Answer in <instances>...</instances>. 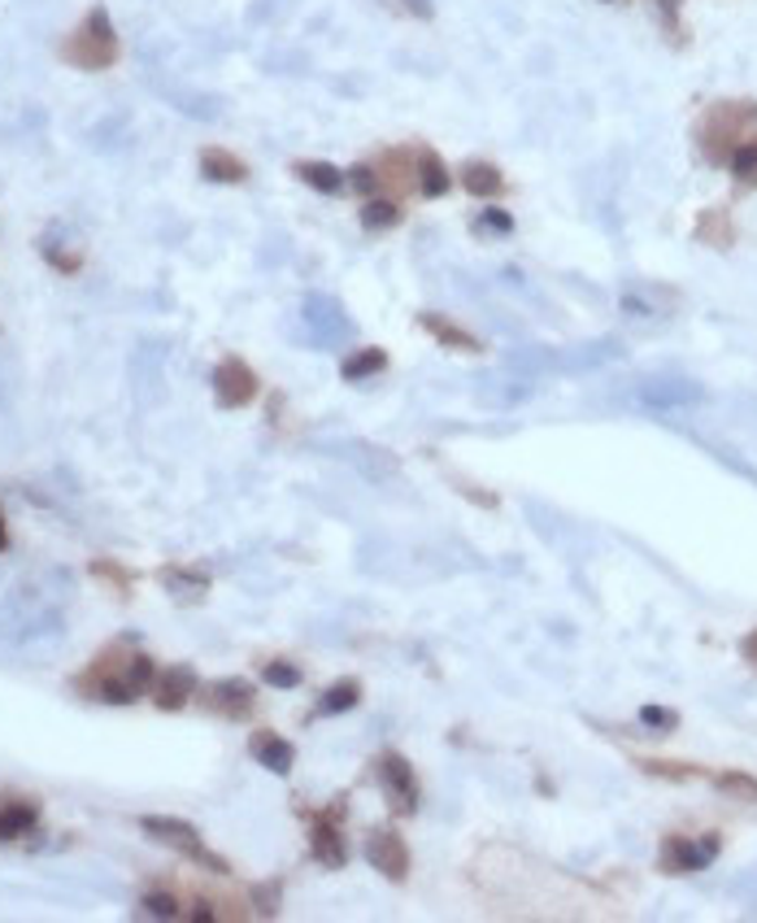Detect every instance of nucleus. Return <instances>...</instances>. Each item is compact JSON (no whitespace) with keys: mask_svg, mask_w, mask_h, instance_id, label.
<instances>
[{"mask_svg":"<svg viewBox=\"0 0 757 923\" xmlns=\"http://www.w3.org/2000/svg\"><path fill=\"white\" fill-rule=\"evenodd\" d=\"M153 680H157V667L148 653L132 649L127 640H114L105 644L87 671L74 675V689L87 698V702H105V706H132L144 693H153Z\"/></svg>","mask_w":757,"mask_h":923,"instance_id":"obj_1","label":"nucleus"},{"mask_svg":"<svg viewBox=\"0 0 757 923\" xmlns=\"http://www.w3.org/2000/svg\"><path fill=\"white\" fill-rule=\"evenodd\" d=\"M757 132V101H714L696 127V148L709 166H727L740 140Z\"/></svg>","mask_w":757,"mask_h":923,"instance_id":"obj_2","label":"nucleus"},{"mask_svg":"<svg viewBox=\"0 0 757 923\" xmlns=\"http://www.w3.org/2000/svg\"><path fill=\"white\" fill-rule=\"evenodd\" d=\"M62 62L66 66H74V71L83 74H96V71H109V66H118V57H123V40H118V31H114V18H109V9L105 4H92L87 13H83V22L70 31L66 40H62Z\"/></svg>","mask_w":757,"mask_h":923,"instance_id":"obj_3","label":"nucleus"},{"mask_svg":"<svg viewBox=\"0 0 757 923\" xmlns=\"http://www.w3.org/2000/svg\"><path fill=\"white\" fill-rule=\"evenodd\" d=\"M139 832L148 837V841H157V846H166V850L183 853L188 862H197V867H206L209 875H231V862L227 858H218V853L206 846V837L188 824V819H170V815H144L139 819Z\"/></svg>","mask_w":757,"mask_h":923,"instance_id":"obj_4","label":"nucleus"},{"mask_svg":"<svg viewBox=\"0 0 757 923\" xmlns=\"http://www.w3.org/2000/svg\"><path fill=\"white\" fill-rule=\"evenodd\" d=\"M718 853H723V832H701V837L671 832L658 846V871L662 875H696V871L714 867Z\"/></svg>","mask_w":757,"mask_h":923,"instance_id":"obj_5","label":"nucleus"},{"mask_svg":"<svg viewBox=\"0 0 757 923\" xmlns=\"http://www.w3.org/2000/svg\"><path fill=\"white\" fill-rule=\"evenodd\" d=\"M209 384H213V401H218V410H244V406H249V401H257V392H262L257 370L235 354H227L218 366H213Z\"/></svg>","mask_w":757,"mask_h":923,"instance_id":"obj_6","label":"nucleus"},{"mask_svg":"<svg viewBox=\"0 0 757 923\" xmlns=\"http://www.w3.org/2000/svg\"><path fill=\"white\" fill-rule=\"evenodd\" d=\"M345 797H336L327 810H314L309 819V858L327 871H340L348 862V846H345V832H340V815H345Z\"/></svg>","mask_w":757,"mask_h":923,"instance_id":"obj_7","label":"nucleus"},{"mask_svg":"<svg viewBox=\"0 0 757 923\" xmlns=\"http://www.w3.org/2000/svg\"><path fill=\"white\" fill-rule=\"evenodd\" d=\"M375 776H379V788L392 806V815H413L418 810V776H413V763L406 754L388 749L375 758Z\"/></svg>","mask_w":757,"mask_h":923,"instance_id":"obj_8","label":"nucleus"},{"mask_svg":"<svg viewBox=\"0 0 757 923\" xmlns=\"http://www.w3.org/2000/svg\"><path fill=\"white\" fill-rule=\"evenodd\" d=\"M197 698H201V706H206L209 714L231 719V723H240V719H249V714L257 711V689H253L249 680H240V675L213 680V684H206Z\"/></svg>","mask_w":757,"mask_h":923,"instance_id":"obj_9","label":"nucleus"},{"mask_svg":"<svg viewBox=\"0 0 757 923\" xmlns=\"http://www.w3.org/2000/svg\"><path fill=\"white\" fill-rule=\"evenodd\" d=\"M366 862H370L383 880H392V884H406V880H410V846H406V837L392 832V828H379V832L366 837Z\"/></svg>","mask_w":757,"mask_h":923,"instance_id":"obj_10","label":"nucleus"},{"mask_svg":"<svg viewBox=\"0 0 757 923\" xmlns=\"http://www.w3.org/2000/svg\"><path fill=\"white\" fill-rule=\"evenodd\" d=\"M197 693H201V675H197L188 662H175V667L157 671V680H153V702H157V711H183Z\"/></svg>","mask_w":757,"mask_h":923,"instance_id":"obj_11","label":"nucleus"},{"mask_svg":"<svg viewBox=\"0 0 757 923\" xmlns=\"http://www.w3.org/2000/svg\"><path fill=\"white\" fill-rule=\"evenodd\" d=\"M375 175H379V192L388 197H406L418 192V175H413V148H383L379 161H375Z\"/></svg>","mask_w":757,"mask_h":923,"instance_id":"obj_12","label":"nucleus"},{"mask_svg":"<svg viewBox=\"0 0 757 923\" xmlns=\"http://www.w3.org/2000/svg\"><path fill=\"white\" fill-rule=\"evenodd\" d=\"M418 327H422L440 349H453V354H483V340L475 332H466L462 323H453V318H444V314H435V310H422V314H418Z\"/></svg>","mask_w":757,"mask_h":923,"instance_id":"obj_13","label":"nucleus"},{"mask_svg":"<svg viewBox=\"0 0 757 923\" xmlns=\"http://www.w3.org/2000/svg\"><path fill=\"white\" fill-rule=\"evenodd\" d=\"M249 758H253L257 767L275 772V776H287V772L296 767V749H292V741H283V736L271 732V727H262V732H253V736H249Z\"/></svg>","mask_w":757,"mask_h":923,"instance_id":"obj_14","label":"nucleus"},{"mask_svg":"<svg viewBox=\"0 0 757 923\" xmlns=\"http://www.w3.org/2000/svg\"><path fill=\"white\" fill-rule=\"evenodd\" d=\"M40 824V801L35 797H0V846L31 837Z\"/></svg>","mask_w":757,"mask_h":923,"instance_id":"obj_15","label":"nucleus"},{"mask_svg":"<svg viewBox=\"0 0 757 923\" xmlns=\"http://www.w3.org/2000/svg\"><path fill=\"white\" fill-rule=\"evenodd\" d=\"M458 183H462L471 197H480V201H496V197H505V192H509V179L501 175V166H492V161H483V157L462 161Z\"/></svg>","mask_w":757,"mask_h":923,"instance_id":"obj_16","label":"nucleus"},{"mask_svg":"<svg viewBox=\"0 0 757 923\" xmlns=\"http://www.w3.org/2000/svg\"><path fill=\"white\" fill-rule=\"evenodd\" d=\"M413 175H418V197H427V201H440L453 188V175H449V166L440 161L435 148H418L413 153Z\"/></svg>","mask_w":757,"mask_h":923,"instance_id":"obj_17","label":"nucleus"},{"mask_svg":"<svg viewBox=\"0 0 757 923\" xmlns=\"http://www.w3.org/2000/svg\"><path fill=\"white\" fill-rule=\"evenodd\" d=\"M292 175H296L305 188L323 192V197H340V192H348V170L332 166V161H292Z\"/></svg>","mask_w":757,"mask_h":923,"instance_id":"obj_18","label":"nucleus"},{"mask_svg":"<svg viewBox=\"0 0 757 923\" xmlns=\"http://www.w3.org/2000/svg\"><path fill=\"white\" fill-rule=\"evenodd\" d=\"M201 175H206L209 183H244L249 179V166L235 153L209 144V148H201Z\"/></svg>","mask_w":757,"mask_h":923,"instance_id":"obj_19","label":"nucleus"},{"mask_svg":"<svg viewBox=\"0 0 757 923\" xmlns=\"http://www.w3.org/2000/svg\"><path fill=\"white\" fill-rule=\"evenodd\" d=\"M379 370H388V354H383L379 345H361V349H353V354L340 361V379H345V384H366V379H375Z\"/></svg>","mask_w":757,"mask_h":923,"instance_id":"obj_20","label":"nucleus"},{"mask_svg":"<svg viewBox=\"0 0 757 923\" xmlns=\"http://www.w3.org/2000/svg\"><path fill=\"white\" fill-rule=\"evenodd\" d=\"M635 772H644V776L666 780V784L709 780V772H705V767H696V763H675V758H635Z\"/></svg>","mask_w":757,"mask_h":923,"instance_id":"obj_21","label":"nucleus"},{"mask_svg":"<svg viewBox=\"0 0 757 923\" xmlns=\"http://www.w3.org/2000/svg\"><path fill=\"white\" fill-rule=\"evenodd\" d=\"M401 218H406L401 201L388 197V192H375V197L361 201V227H366V231H392Z\"/></svg>","mask_w":757,"mask_h":923,"instance_id":"obj_22","label":"nucleus"},{"mask_svg":"<svg viewBox=\"0 0 757 923\" xmlns=\"http://www.w3.org/2000/svg\"><path fill=\"white\" fill-rule=\"evenodd\" d=\"M161 584H166L179 601H201L209 592V575L206 570H192V567H166L161 570Z\"/></svg>","mask_w":757,"mask_h":923,"instance_id":"obj_23","label":"nucleus"},{"mask_svg":"<svg viewBox=\"0 0 757 923\" xmlns=\"http://www.w3.org/2000/svg\"><path fill=\"white\" fill-rule=\"evenodd\" d=\"M696 240H701V244H709V249H727V244L736 240L727 210H705L701 213V218H696Z\"/></svg>","mask_w":757,"mask_h":923,"instance_id":"obj_24","label":"nucleus"},{"mask_svg":"<svg viewBox=\"0 0 757 923\" xmlns=\"http://www.w3.org/2000/svg\"><path fill=\"white\" fill-rule=\"evenodd\" d=\"M709 784H714L718 793H727L732 801H749V806H757V776H749V772H709Z\"/></svg>","mask_w":757,"mask_h":923,"instance_id":"obj_25","label":"nucleus"},{"mask_svg":"<svg viewBox=\"0 0 757 923\" xmlns=\"http://www.w3.org/2000/svg\"><path fill=\"white\" fill-rule=\"evenodd\" d=\"M727 170H732V179H736L740 188H757V132L749 140H740V148H736L732 161H727Z\"/></svg>","mask_w":757,"mask_h":923,"instance_id":"obj_26","label":"nucleus"},{"mask_svg":"<svg viewBox=\"0 0 757 923\" xmlns=\"http://www.w3.org/2000/svg\"><path fill=\"white\" fill-rule=\"evenodd\" d=\"M188 902L179 898V893H144V902H139V911L148 915V920H188V911H183Z\"/></svg>","mask_w":757,"mask_h":923,"instance_id":"obj_27","label":"nucleus"},{"mask_svg":"<svg viewBox=\"0 0 757 923\" xmlns=\"http://www.w3.org/2000/svg\"><path fill=\"white\" fill-rule=\"evenodd\" d=\"M357 702H361V684H357V680H336V684L323 693L318 714H345V711H353Z\"/></svg>","mask_w":757,"mask_h":923,"instance_id":"obj_28","label":"nucleus"},{"mask_svg":"<svg viewBox=\"0 0 757 923\" xmlns=\"http://www.w3.org/2000/svg\"><path fill=\"white\" fill-rule=\"evenodd\" d=\"M640 727L658 732V736H671V732H680V711H671V706H640Z\"/></svg>","mask_w":757,"mask_h":923,"instance_id":"obj_29","label":"nucleus"},{"mask_svg":"<svg viewBox=\"0 0 757 923\" xmlns=\"http://www.w3.org/2000/svg\"><path fill=\"white\" fill-rule=\"evenodd\" d=\"M262 680H266L271 689H296V684H301V667L287 662V658H271V662L262 667Z\"/></svg>","mask_w":757,"mask_h":923,"instance_id":"obj_30","label":"nucleus"},{"mask_svg":"<svg viewBox=\"0 0 757 923\" xmlns=\"http://www.w3.org/2000/svg\"><path fill=\"white\" fill-rule=\"evenodd\" d=\"M40 249H44V258H49V266H53V271H62V275H78V266H83V253H78V249H57L53 240H44Z\"/></svg>","mask_w":757,"mask_h":923,"instance_id":"obj_31","label":"nucleus"},{"mask_svg":"<svg viewBox=\"0 0 757 923\" xmlns=\"http://www.w3.org/2000/svg\"><path fill=\"white\" fill-rule=\"evenodd\" d=\"M92 575H96V579H109L118 597H127V588H132V575L118 567L114 558H96V563H92Z\"/></svg>","mask_w":757,"mask_h":923,"instance_id":"obj_32","label":"nucleus"},{"mask_svg":"<svg viewBox=\"0 0 757 923\" xmlns=\"http://www.w3.org/2000/svg\"><path fill=\"white\" fill-rule=\"evenodd\" d=\"M653 9H658V18H662V27L671 31V40H684V27H680L684 0H653Z\"/></svg>","mask_w":757,"mask_h":923,"instance_id":"obj_33","label":"nucleus"},{"mask_svg":"<svg viewBox=\"0 0 757 923\" xmlns=\"http://www.w3.org/2000/svg\"><path fill=\"white\" fill-rule=\"evenodd\" d=\"M348 188H353V192H361V197H375V192H379V175H375V166H353V170H348Z\"/></svg>","mask_w":757,"mask_h":923,"instance_id":"obj_34","label":"nucleus"},{"mask_svg":"<svg viewBox=\"0 0 757 923\" xmlns=\"http://www.w3.org/2000/svg\"><path fill=\"white\" fill-rule=\"evenodd\" d=\"M475 231H496V235H509L514 231V218L505 210H483L480 218H475Z\"/></svg>","mask_w":757,"mask_h":923,"instance_id":"obj_35","label":"nucleus"},{"mask_svg":"<svg viewBox=\"0 0 757 923\" xmlns=\"http://www.w3.org/2000/svg\"><path fill=\"white\" fill-rule=\"evenodd\" d=\"M253 902H257V915H262V920L278 915V884H257V889H253Z\"/></svg>","mask_w":757,"mask_h":923,"instance_id":"obj_36","label":"nucleus"},{"mask_svg":"<svg viewBox=\"0 0 757 923\" xmlns=\"http://www.w3.org/2000/svg\"><path fill=\"white\" fill-rule=\"evenodd\" d=\"M736 649H740V658H745V662H749V667L757 671V628H754V632H745Z\"/></svg>","mask_w":757,"mask_h":923,"instance_id":"obj_37","label":"nucleus"},{"mask_svg":"<svg viewBox=\"0 0 757 923\" xmlns=\"http://www.w3.org/2000/svg\"><path fill=\"white\" fill-rule=\"evenodd\" d=\"M406 9H410L413 18H431V13H435V4H431V0H406Z\"/></svg>","mask_w":757,"mask_h":923,"instance_id":"obj_38","label":"nucleus"},{"mask_svg":"<svg viewBox=\"0 0 757 923\" xmlns=\"http://www.w3.org/2000/svg\"><path fill=\"white\" fill-rule=\"evenodd\" d=\"M9 549V523H4V510H0V554Z\"/></svg>","mask_w":757,"mask_h":923,"instance_id":"obj_39","label":"nucleus"},{"mask_svg":"<svg viewBox=\"0 0 757 923\" xmlns=\"http://www.w3.org/2000/svg\"><path fill=\"white\" fill-rule=\"evenodd\" d=\"M606 4H614V0H606Z\"/></svg>","mask_w":757,"mask_h":923,"instance_id":"obj_40","label":"nucleus"}]
</instances>
